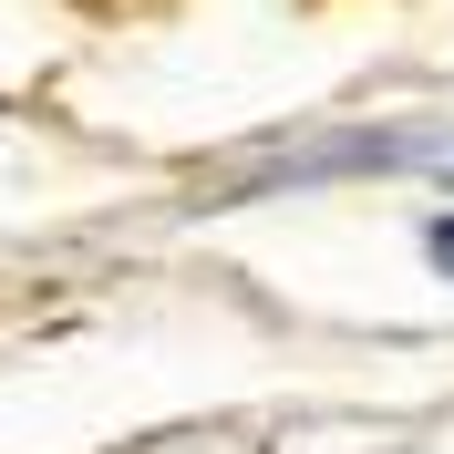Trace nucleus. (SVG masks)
Segmentation results:
<instances>
[{
  "mask_svg": "<svg viewBox=\"0 0 454 454\" xmlns=\"http://www.w3.org/2000/svg\"><path fill=\"white\" fill-rule=\"evenodd\" d=\"M424 258H434V269H444V279H454V217H434V238H424Z\"/></svg>",
  "mask_w": 454,
  "mask_h": 454,
  "instance_id": "obj_1",
  "label": "nucleus"
}]
</instances>
